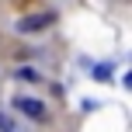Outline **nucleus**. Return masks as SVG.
<instances>
[{"instance_id":"obj_1","label":"nucleus","mask_w":132,"mask_h":132,"mask_svg":"<svg viewBox=\"0 0 132 132\" xmlns=\"http://www.w3.org/2000/svg\"><path fill=\"white\" fill-rule=\"evenodd\" d=\"M14 108H18L21 115H28V118H35V122H45V104H42L38 97H14Z\"/></svg>"},{"instance_id":"obj_2","label":"nucleus","mask_w":132,"mask_h":132,"mask_svg":"<svg viewBox=\"0 0 132 132\" xmlns=\"http://www.w3.org/2000/svg\"><path fill=\"white\" fill-rule=\"evenodd\" d=\"M49 24H52V14H28V18L18 21V31L21 35H35V31H42Z\"/></svg>"},{"instance_id":"obj_3","label":"nucleus","mask_w":132,"mask_h":132,"mask_svg":"<svg viewBox=\"0 0 132 132\" xmlns=\"http://www.w3.org/2000/svg\"><path fill=\"white\" fill-rule=\"evenodd\" d=\"M0 129H4V132H18V125L11 122V115H7V111H0Z\"/></svg>"}]
</instances>
